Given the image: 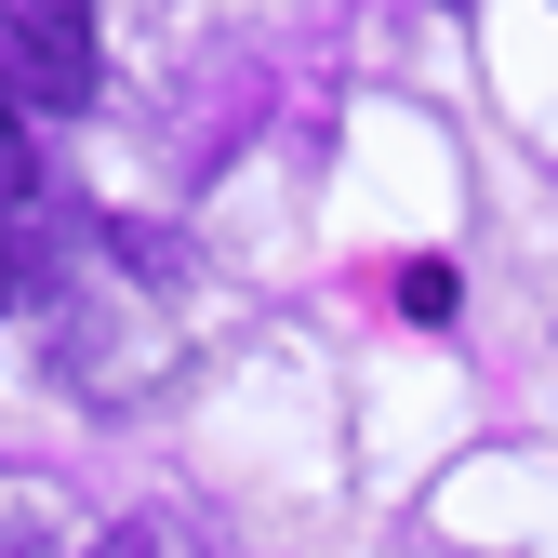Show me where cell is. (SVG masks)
<instances>
[{"instance_id":"cell-2","label":"cell","mask_w":558,"mask_h":558,"mask_svg":"<svg viewBox=\"0 0 558 558\" xmlns=\"http://www.w3.org/2000/svg\"><path fill=\"white\" fill-rule=\"evenodd\" d=\"M94 558H214V545H199V519H160V506H147V519H120Z\"/></svg>"},{"instance_id":"cell-3","label":"cell","mask_w":558,"mask_h":558,"mask_svg":"<svg viewBox=\"0 0 558 558\" xmlns=\"http://www.w3.org/2000/svg\"><path fill=\"white\" fill-rule=\"evenodd\" d=\"M27 199V120H14V94H0V214Z\"/></svg>"},{"instance_id":"cell-4","label":"cell","mask_w":558,"mask_h":558,"mask_svg":"<svg viewBox=\"0 0 558 558\" xmlns=\"http://www.w3.org/2000/svg\"><path fill=\"white\" fill-rule=\"evenodd\" d=\"M0 558H53V545H40V532H0Z\"/></svg>"},{"instance_id":"cell-1","label":"cell","mask_w":558,"mask_h":558,"mask_svg":"<svg viewBox=\"0 0 558 558\" xmlns=\"http://www.w3.org/2000/svg\"><path fill=\"white\" fill-rule=\"evenodd\" d=\"M0 94L81 107L94 94V0H0Z\"/></svg>"}]
</instances>
